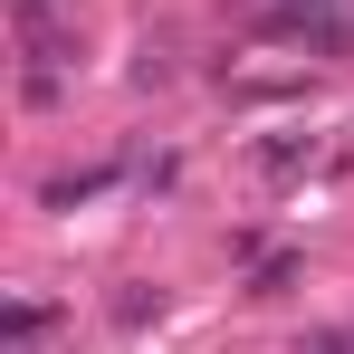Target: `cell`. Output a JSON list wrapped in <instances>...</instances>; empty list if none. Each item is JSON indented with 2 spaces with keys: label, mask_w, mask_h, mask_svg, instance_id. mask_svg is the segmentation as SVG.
Here are the masks:
<instances>
[{
  "label": "cell",
  "mask_w": 354,
  "mask_h": 354,
  "mask_svg": "<svg viewBox=\"0 0 354 354\" xmlns=\"http://www.w3.org/2000/svg\"><path fill=\"white\" fill-rule=\"evenodd\" d=\"M39 335H48V306H39V297H19V306H10V354H29Z\"/></svg>",
  "instance_id": "obj_1"
},
{
  "label": "cell",
  "mask_w": 354,
  "mask_h": 354,
  "mask_svg": "<svg viewBox=\"0 0 354 354\" xmlns=\"http://www.w3.org/2000/svg\"><path fill=\"white\" fill-rule=\"evenodd\" d=\"M106 182H115L106 163H96V173H58V182H48V211H67V201H86V192H106Z\"/></svg>",
  "instance_id": "obj_2"
},
{
  "label": "cell",
  "mask_w": 354,
  "mask_h": 354,
  "mask_svg": "<svg viewBox=\"0 0 354 354\" xmlns=\"http://www.w3.org/2000/svg\"><path fill=\"white\" fill-rule=\"evenodd\" d=\"M297 354H345V335H306V345H297Z\"/></svg>",
  "instance_id": "obj_6"
},
{
  "label": "cell",
  "mask_w": 354,
  "mask_h": 354,
  "mask_svg": "<svg viewBox=\"0 0 354 354\" xmlns=\"http://www.w3.org/2000/svg\"><path fill=\"white\" fill-rule=\"evenodd\" d=\"M144 316H163V297H144V288H124V297H115V326H144Z\"/></svg>",
  "instance_id": "obj_5"
},
{
  "label": "cell",
  "mask_w": 354,
  "mask_h": 354,
  "mask_svg": "<svg viewBox=\"0 0 354 354\" xmlns=\"http://www.w3.org/2000/svg\"><path fill=\"white\" fill-rule=\"evenodd\" d=\"M306 153H316V144H306V134H278V144H259V163H268V173H297V163H306Z\"/></svg>",
  "instance_id": "obj_3"
},
{
  "label": "cell",
  "mask_w": 354,
  "mask_h": 354,
  "mask_svg": "<svg viewBox=\"0 0 354 354\" xmlns=\"http://www.w3.org/2000/svg\"><path fill=\"white\" fill-rule=\"evenodd\" d=\"M297 288V259H259V278H249V297H288Z\"/></svg>",
  "instance_id": "obj_4"
}]
</instances>
